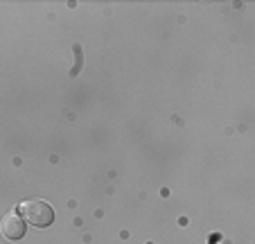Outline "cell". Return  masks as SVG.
Here are the masks:
<instances>
[{"instance_id":"1","label":"cell","mask_w":255,"mask_h":244,"mask_svg":"<svg viewBox=\"0 0 255 244\" xmlns=\"http://www.w3.org/2000/svg\"><path fill=\"white\" fill-rule=\"evenodd\" d=\"M20 215L23 220L27 222L29 226H36V229H45L54 222V211L50 206L48 201H41V199H27L20 204Z\"/></svg>"},{"instance_id":"2","label":"cell","mask_w":255,"mask_h":244,"mask_svg":"<svg viewBox=\"0 0 255 244\" xmlns=\"http://www.w3.org/2000/svg\"><path fill=\"white\" fill-rule=\"evenodd\" d=\"M0 233L7 240H20L25 235V220L18 211H9L0 220Z\"/></svg>"}]
</instances>
